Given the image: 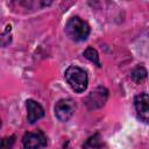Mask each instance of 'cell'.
I'll use <instances>...</instances> for the list:
<instances>
[{"label": "cell", "mask_w": 149, "mask_h": 149, "mask_svg": "<svg viewBox=\"0 0 149 149\" xmlns=\"http://www.w3.org/2000/svg\"><path fill=\"white\" fill-rule=\"evenodd\" d=\"M65 33L74 42L85 41L90 35V26L78 16L71 17L65 26Z\"/></svg>", "instance_id": "6da1fadb"}, {"label": "cell", "mask_w": 149, "mask_h": 149, "mask_svg": "<svg viewBox=\"0 0 149 149\" xmlns=\"http://www.w3.org/2000/svg\"><path fill=\"white\" fill-rule=\"evenodd\" d=\"M65 79L70 87L77 93L84 92L87 87V74L78 66H69L65 71Z\"/></svg>", "instance_id": "7a4b0ae2"}, {"label": "cell", "mask_w": 149, "mask_h": 149, "mask_svg": "<svg viewBox=\"0 0 149 149\" xmlns=\"http://www.w3.org/2000/svg\"><path fill=\"white\" fill-rule=\"evenodd\" d=\"M108 98V90L104 86L95 87L85 99V104L88 109H98L102 107Z\"/></svg>", "instance_id": "3957f363"}, {"label": "cell", "mask_w": 149, "mask_h": 149, "mask_svg": "<svg viewBox=\"0 0 149 149\" xmlns=\"http://www.w3.org/2000/svg\"><path fill=\"white\" fill-rule=\"evenodd\" d=\"M74 109L76 104L72 99H61L55 105V115L59 121L66 122L73 115Z\"/></svg>", "instance_id": "277c9868"}, {"label": "cell", "mask_w": 149, "mask_h": 149, "mask_svg": "<svg viewBox=\"0 0 149 149\" xmlns=\"http://www.w3.org/2000/svg\"><path fill=\"white\" fill-rule=\"evenodd\" d=\"M22 144L26 149H41L47 146V137L43 132H28L22 137Z\"/></svg>", "instance_id": "5b68a950"}, {"label": "cell", "mask_w": 149, "mask_h": 149, "mask_svg": "<svg viewBox=\"0 0 149 149\" xmlns=\"http://www.w3.org/2000/svg\"><path fill=\"white\" fill-rule=\"evenodd\" d=\"M134 106L140 121L144 123H149V94L143 92L135 95Z\"/></svg>", "instance_id": "8992f818"}, {"label": "cell", "mask_w": 149, "mask_h": 149, "mask_svg": "<svg viewBox=\"0 0 149 149\" xmlns=\"http://www.w3.org/2000/svg\"><path fill=\"white\" fill-rule=\"evenodd\" d=\"M27 119H28V122L29 123H34L36 122L37 120H40L41 118L44 116V109L43 107L36 102L35 100L33 99H29L27 100Z\"/></svg>", "instance_id": "52a82bcc"}, {"label": "cell", "mask_w": 149, "mask_h": 149, "mask_svg": "<svg viewBox=\"0 0 149 149\" xmlns=\"http://www.w3.org/2000/svg\"><path fill=\"white\" fill-rule=\"evenodd\" d=\"M148 76L147 69L143 65H137L136 68L133 69V71L130 72V77L135 83H141Z\"/></svg>", "instance_id": "ba28073f"}, {"label": "cell", "mask_w": 149, "mask_h": 149, "mask_svg": "<svg viewBox=\"0 0 149 149\" xmlns=\"http://www.w3.org/2000/svg\"><path fill=\"white\" fill-rule=\"evenodd\" d=\"M83 55H84V57H85L86 59H88L90 62H92L93 64H95L98 68L101 66V63H100V61H99V55H98V52H97V50H95L94 48L87 47V48L85 49V51H84Z\"/></svg>", "instance_id": "9c48e42d"}, {"label": "cell", "mask_w": 149, "mask_h": 149, "mask_svg": "<svg viewBox=\"0 0 149 149\" xmlns=\"http://www.w3.org/2000/svg\"><path fill=\"white\" fill-rule=\"evenodd\" d=\"M100 146H101V137H100V134L97 133L86 140V142L83 144V148L84 149H92V148H98Z\"/></svg>", "instance_id": "30bf717a"}, {"label": "cell", "mask_w": 149, "mask_h": 149, "mask_svg": "<svg viewBox=\"0 0 149 149\" xmlns=\"http://www.w3.org/2000/svg\"><path fill=\"white\" fill-rule=\"evenodd\" d=\"M15 142V136L12 135V136H7V137H3L1 140V144H0V149H12L13 144Z\"/></svg>", "instance_id": "8fae6325"}, {"label": "cell", "mask_w": 149, "mask_h": 149, "mask_svg": "<svg viewBox=\"0 0 149 149\" xmlns=\"http://www.w3.org/2000/svg\"><path fill=\"white\" fill-rule=\"evenodd\" d=\"M10 30H12V27H10V24H9V26L6 27L5 31H3L2 35H1V45H2V47H6L7 44L10 43Z\"/></svg>", "instance_id": "7c38bea8"}]
</instances>
